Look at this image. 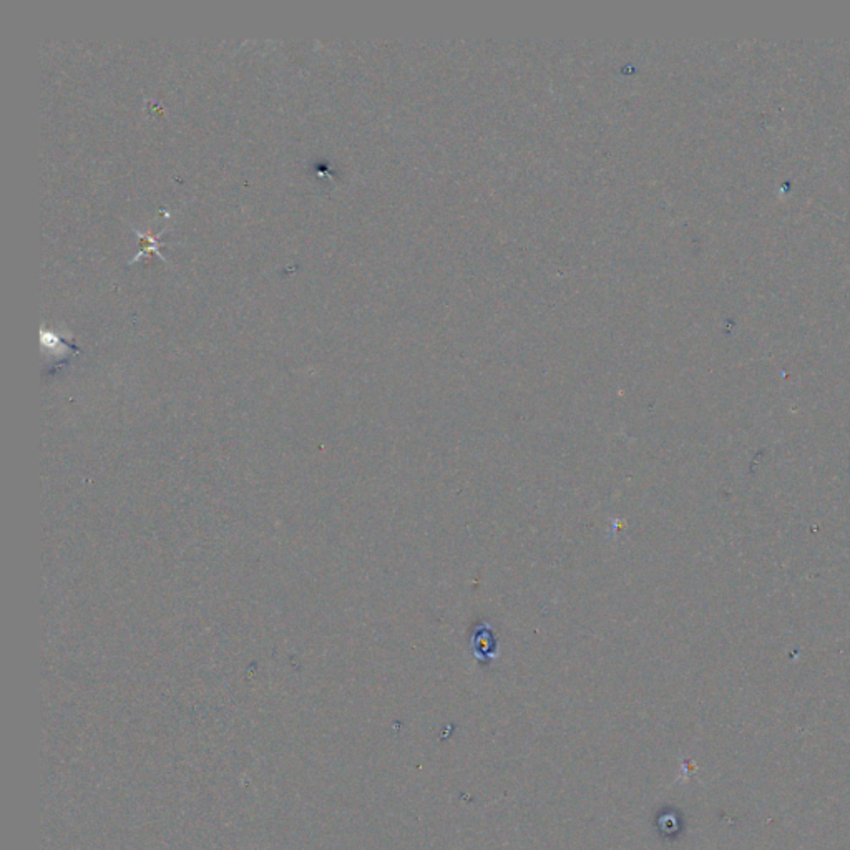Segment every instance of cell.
<instances>
[{
    "label": "cell",
    "instance_id": "obj_1",
    "mask_svg": "<svg viewBox=\"0 0 850 850\" xmlns=\"http://www.w3.org/2000/svg\"><path fill=\"white\" fill-rule=\"evenodd\" d=\"M132 229L135 231V233L138 234V238L142 239L143 248H142V251H140V253L137 256H133V259L130 261V263L137 261L140 258V256L147 254V253H150V251H153V253H157L163 261H167V259H165V256L162 253H160V246H162V243H160V236H162V233L157 234V236H152V234H148V233H142V231H140L138 228H135V226H132Z\"/></svg>",
    "mask_w": 850,
    "mask_h": 850
}]
</instances>
